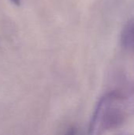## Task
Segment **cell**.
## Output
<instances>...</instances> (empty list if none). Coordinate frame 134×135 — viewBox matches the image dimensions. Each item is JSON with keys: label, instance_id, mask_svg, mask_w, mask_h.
Masks as SVG:
<instances>
[{"label": "cell", "instance_id": "obj_1", "mask_svg": "<svg viewBox=\"0 0 134 135\" xmlns=\"http://www.w3.org/2000/svg\"><path fill=\"white\" fill-rule=\"evenodd\" d=\"M121 98L115 93H108L99 101L90 124V135H102L118 126L124 117Z\"/></svg>", "mask_w": 134, "mask_h": 135}, {"label": "cell", "instance_id": "obj_3", "mask_svg": "<svg viewBox=\"0 0 134 135\" xmlns=\"http://www.w3.org/2000/svg\"><path fill=\"white\" fill-rule=\"evenodd\" d=\"M63 135H79V132L76 127H71L69 129H67V131L64 133Z\"/></svg>", "mask_w": 134, "mask_h": 135}, {"label": "cell", "instance_id": "obj_2", "mask_svg": "<svg viewBox=\"0 0 134 135\" xmlns=\"http://www.w3.org/2000/svg\"><path fill=\"white\" fill-rule=\"evenodd\" d=\"M121 39L125 47L134 51V18L130 20L125 25Z\"/></svg>", "mask_w": 134, "mask_h": 135}, {"label": "cell", "instance_id": "obj_4", "mask_svg": "<svg viewBox=\"0 0 134 135\" xmlns=\"http://www.w3.org/2000/svg\"><path fill=\"white\" fill-rule=\"evenodd\" d=\"M15 5H17V6H19L20 5V2H21V0H11Z\"/></svg>", "mask_w": 134, "mask_h": 135}]
</instances>
